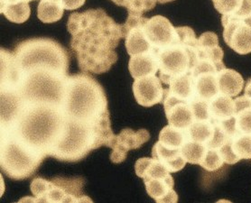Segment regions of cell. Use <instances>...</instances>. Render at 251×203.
I'll return each mask as SVG.
<instances>
[{
  "mask_svg": "<svg viewBox=\"0 0 251 203\" xmlns=\"http://www.w3.org/2000/svg\"><path fill=\"white\" fill-rule=\"evenodd\" d=\"M174 0H157V2H159L161 4H166L167 2H172Z\"/></svg>",
  "mask_w": 251,
  "mask_h": 203,
  "instance_id": "obj_31",
  "label": "cell"
},
{
  "mask_svg": "<svg viewBox=\"0 0 251 203\" xmlns=\"http://www.w3.org/2000/svg\"><path fill=\"white\" fill-rule=\"evenodd\" d=\"M60 108L70 121L89 127H110L108 101L97 79L89 74L68 76L63 83Z\"/></svg>",
  "mask_w": 251,
  "mask_h": 203,
  "instance_id": "obj_2",
  "label": "cell"
},
{
  "mask_svg": "<svg viewBox=\"0 0 251 203\" xmlns=\"http://www.w3.org/2000/svg\"><path fill=\"white\" fill-rule=\"evenodd\" d=\"M0 1H1V5H5V4H12V3H17V2L28 3L32 0H0Z\"/></svg>",
  "mask_w": 251,
  "mask_h": 203,
  "instance_id": "obj_30",
  "label": "cell"
},
{
  "mask_svg": "<svg viewBox=\"0 0 251 203\" xmlns=\"http://www.w3.org/2000/svg\"><path fill=\"white\" fill-rule=\"evenodd\" d=\"M67 28L80 71L94 74L109 72L118 61L115 48L123 38L122 25L99 8L72 14Z\"/></svg>",
  "mask_w": 251,
  "mask_h": 203,
  "instance_id": "obj_1",
  "label": "cell"
},
{
  "mask_svg": "<svg viewBox=\"0 0 251 203\" xmlns=\"http://www.w3.org/2000/svg\"><path fill=\"white\" fill-rule=\"evenodd\" d=\"M234 101L231 97L218 94L209 101V114L213 123L223 122L234 116Z\"/></svg>",
  "mask_w": 251,
  "mask_h": 203,
  "instance_id": "obj_21",
  "label": "cell"
},
{
  "mask_svg": "<svg viewBox=\"0 0 251 203\" xmlns=\"http://www.w3.org/2000/svg\"><path fill=\"white\" fill-rule=\"evenodd\" d=\"M53 1H57L59 3H61V0H53Z\"/></svg>",
  "mask_w": 251,
  "mask_h": 203,
  "instance_id": "obj_32",
  "label": "cell"
},
{
  "mask_svg": "<svg viewBox=\"0 0 251 203\" xmlns=\"http://www.w3.org/2000/svg\"><path fill=\"white\" fill-rule=\"evenodd\" d=\"M136 175L142 178L150 197L157 203H176L178 195L174 190L175 180L170 172L154 158L138 159L135 164Z\"/></svg>",
  "mask_w": 251,
  "mask_h": 203,
  "instance_id": "obj_7",
  "label": "cell"
},
{
  "mask_svg": "<svg viewBox=\"0 0 251 203\" xmlns=\"http://www.w3.org/2000/svg\"><path fill=\"white\" fill-rule=\"evenodd\" d=\"M158 138V141L166 147L172 149H182L183 145L188 140V132L187 129L177 128L169 125L161 130Z\"/></svg>",
  "mask_w": 251,
  "mask_h": 203,
  "instance_id": "obj_23",
  "label": "cell"
},
{
  "mask_svg": "<svg viewBox=\"0 0 251 203\" xmlns=\"http://www.w3.org/2000/svg\"><path fill=\"white\" fill-rule=\"evenodd\" d=\"M218 73L203 71L192 73L194 81L196 98L202 101H211L212 98L220 94L218 86Z\"/></svg>",
  "mask_w": 251,
  "mask_h": 203,
  "instance_id": "obj_16",
  "label": "cell"
},
{
  "mask_svg": "<svg viewBox=\"0 0 251 203\" xmlns=\"http://www.w3.org/2000/svg\"><path fill=\"white\" fill-rule=\"evenodd\" d=\"M128 70L135 79L155 75L159 71L158 56L154 52H145L131 56L128 62Z\"/></svg>",
  "mask_w": 251,
  "mask_h": 203,
  "instance_id": "obj_17",
  "label": "cell"
},
{
  "mask_svg": "<svg viewBox=\"0 0 251 203\" xmlns=\"http://www.w3.org/2000/svg\"><path fill=\"white\" fill-rule=\"evenodd\" d=\"M150 138L149 131L140 129L134 131L130 128L121 130L119 135H114L110 148H112V153L110 154V160L114 164H120L124 162L126 154L129 150H135L142 147Z\"/></svg>",
  "mask_w": 251,
  "mask_h": 203,
  "instance_id": "obj_11",
  "label": "cell"
},
{
  "mask_svg": "<svg viewBox=\"0 0 251 203\" xmlns=\"http://www.w3.org/2000/svg\"><path fill=\"white\" fill-rule=\"evenodd\" d=\"M118 6H123L127 9L128 15L142 17L144 12L153 9L157 0H111Z\"/></svg>",
  "mask_w": 251,
  "mask_h": 203,
  "instance_id": "obj_26",
  "label": "cell"
},
{
  "mask_svg": "<svg viewBox=\"0 0 251 203\" xmlns=\"http://www.w3.org/2000/svg\"><path fill=\"white\" fill-rule=\"evenodd\" d=\"M145 31L152 51L157 56L163 50L179 40V33L171 22L163 16L149 18L145 25Z\"/></svg>",
  "mask_w": 251,
  "mask_h": 203,
  "instance_id": "obj_8",
  "label": "cell"
},
{
  "mask_svg": "<svg viewBox=\"0 0 251 203\" xmlns=\"http://www.w3.org/2000/svg\"><path fill=\"white\" fill-rule=\"evenodd\" d=\"M224 31L223 39L229 48L239 54L251 52V25L247 19L222 20Z\"/></svg>",
  "mask_w": 251,
  "mask_h": 203,
  "instance_id": "obj_10",
  "label": "cell"
},
{
  "mask_svg": "<svg viewBox=\"0 0 251 203\" xmlns=\"http://www.w3.org/2000/svg\"><path fill=\"white\" fill-rule=\"evenodd\" d=\"M214 7L223 15L222 20L244 19L251 16V0H212Z\"/></svg>",
  "mask_w": 251,
  "mask_h": 203,
  "instance_id": "obj_18",
  "label": "cell"
},
{
  "mask_svg": "<svg viewBox=\"0 0 251 203\" xmlns=\"http://www.w3.org/2000/svg\"><path fill=\"white\" fill-rule=\"evenodd\" d=\"M223 50L219 45L217 34L205 32L201 34L197 42V60H205L218 65L225 66L223 63Z\"/></svg>",
  "mask_w": 251,
  "mask_h": 203,
  "instance_id": "obj_14",
  "label": "cell"
},
{
  "mask_svg": "<svg viewBox=\"0 0 251 203\" xmlns=\"http://www.w3.org/2000/svg\"><path fill=\"white\" fill-rule=\"evenodd\" d=\"M148 20L149 18L146 17L128 15L125 24L122 25L126 48L130 56L145 52H153L145 31V25Z\"/></svg>",
  "mask_w": 251,
  "mask_h": 203,
  "instance_id": "obj_9",
  "label": "cell"
},
{
  "mask_svg": "<svg viewBox=\"0 0 251 203\" xmlns=\"http://www.w3.org/2000/svg\"><path fill=\"white\" fill-rule=\"evenodd\" d=\"M206 151L207 146L189 139L182 147L183 157L185 158L187 163L192 164L200 165L204 158Z\"/></svg>",
  "mask_w": 251,
  "mask_h": 203,
  "instance_id": "obj_27",
  "label": "cell"
},
{
  "mask_svg": "<svg viewBox=\"0 0 251 203\" xmlns=\"http://www.w3.org/2000/svg\"><path fill=\"white\" fill-rule=\"evenodd\" d=\"M223 164H224V160L222 157L219 150L212 147H207V151L202 162L201 163V166L208 172H214L216 170L220 169Z\"/></svg>",
  "mask_w": 251,
  "mask_h": 203,
  "instance_id": "obj_28",
  "label": "cell"
},
{
  "mask_svg": "<svg viewBox=\"0 0 251 203\" xmlns=\"http://www.w3.org/2000/svg\"><path fill=\"white\" fill-rule=\"evenodd\" d=\"M152 156L170 173H177L183 170L187 163L183 157L182 149H172L164 146L160 141L154 144L152 149Z\"/></svg>",
  "mask_w": 251,
  "mask_h": 203,
  "instance_id": "obj_15",
  "label": "cell"
},
{
  "mask_svg": "<svg viewBox=\"0 0 251 203\" xmlns=\"http://www.w3.org/2000/svg\"><path fill=\"white\" fill-rule=\"evenodd\" d=\"M1 14H3L7 20L16 24H22L28 20L31 8L28 3L17 2L12 4L0 5Z\"/></svg>",
  "mask_w": 251,
  "mask_h": 203,
  "instance_id": "obj_25",
  "label": "cell"
},
{
  "mask_svg": "<svg viewBox=\"0 0 251 203\" xmlns=\"http://www.w3.org/2000/svg\"><path fill=\"white\" fill-rule=\"evenodd\" d=\"M187 132L189 140L208 146L215 133V125L211 119L194 120V123L187 128Z\"/></svg>",
  "mask_w": 251,
  "mask_h": 203,
  "instance_id": "obj_22",
  "label": "cell"
},
{
  "mask_svg": "<svg viewBox=\"0 0 251 203\" xmlns=\"http://www.w3.org/2000/svg\"><path fill=\"white\" fill-rule=\"evenodd\" d=\"M218 86L220 94L232 98L240 95L244 79L238 72L225 68L218 73Z\"/></svg>",
  "mask_w": 251,
  "mask_h": 203,
  "instance_id": "obj_20",
  "label": "cell"
},
{
  "mask_svg": "<svg viewBox=\"0 0 251 203\" xmlns=\"http://www.w3.org/2000/svg\"><path fill=\"white\" fill-rule=\"evenodd\" d=\"M85 3V0H61V4L64 9L75 10L80 8Z\"/></svg>",
  "mask_w": 251,
  "mask_h": 203,
  "instance_id": "obj_29",
  "label": "cell"
},
{
  "mask_svg": "<svg viewBox=\"0 0 251 203\" xmlns=\"http://www.w3.org/2000/svg\"><path fill=\"white\" fill-rule=\"evenodd\" d=\"M63 6L61 3L53 0H41L37 6V17L46 24L59 21L63 15Z\"/></svg>",
  "mask_w": 251,
  "mask_h": 203,
  "instance_id": "obj_24",
  "label": "cell"
},
{
  "mask_svg": "<svg viewBox=\"0 0 251 203\" xmlns=\"http://www.w3.org/2000/svg\"><path fill=\"white\" fill-rule=\"evenodd\" d=\"M13 53L25 74L51 76L60 79H65L68 76V51L53 40H25L17 45Z\"/></svg>",
  "mask_w": 251,
  "mask_h": 203,
  "instance_id": "obj_3",
  "label": "cell"
},
{
  "mask_svg": "<svg viewBox=\"0 0 251 203\" xmlns=\"http://www.w3.org/2000/svg\"><path fill=\"white\" fill-rule=\"evenodd\" d=\"M235 129L241 135H251V97L243 95L234 100Z\"/></svg>",
  "mask_w": 251,
  "mask_h": 203,
  "instance_id": "obj_19",
  "label": "cell"
},
{
  "mask_svg": "<svg viewBox=\"0 0 251 203\" xmlns=\"http://www.w3.org/2000/svg\"><path fill=\"white\" fill-rule=\"evenodd\" d=\"M133 93L137 103L143 107H153L163 103L165 99V89L162 86V80L155 75L135 79Z\"/></svg>",
  "mask_w": 251,
  "mask_h": 203,
  "instance_id": "obj_12",
  "label": "cell"
},
{
  "mask_svg": "<svg viewBox=\"0 0 251 203\" xmlns=\"http://www.w3.org/2000/svg\"><path fill=\"white\" fill-rule=\"evenodd\" d=\"M179 40L161 51L160 79L169 84L175 78L190 74L197 63V42L194 30L188 26L176 27Z\"/></svg>",
  "mask_w": 251,
  "mask_h": 203,
  "instance_id": "obj_5",
  "label": "cell"
},
{
  "mask_svg": "<svg viewBox=\"0 0 251 203\" xmlns=\"http://www.w3.org/2000/svg\"><path fill=\"white\" fill-rule=\"evenodd\" d=\"M45 154L6 130H1L0 166L3 173L13 180H25L38 170Z\"/></svg>",
  "mask_w": 251,
  "mask_h": 203,
  "instance_id": "obj_4",
  "label": "cell"
},
{
  "mask_svg": "<svg viewBox=\"0 0 251 203\" xmlns=\"http://www.w3.org/2000/svg\"><path fill=\"white\" fill-rule=\"evenodd\" d=\"M85 180L80 177H56L46 180L37 177L31 183V192L39 203H92L83 194L82 189Z\"/></svg>",
  "mask_w": 251,
  "mask_h": 203,
  "instance_id": "obj_6",
  "label": "cell"
},
{
  "mask_svg": "<svg viewBox=\"0 0 251 203\" xmlns=\"http://www.w3.org/2000/svg\"><path fill=\"white\" fill-rule=\"evenodd\" d=\"M193 102L180 100L165 90L164 107L169 125L181 129H187L194 123Z\"/></svg>",
  "mask_w": 251,
  "mask_h": 203,
  "instance_id": "obj_13",
  "label": "cell"
}]
</instances>
